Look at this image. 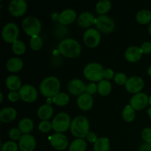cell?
<instances>
[{
  "instance_id": "cell-17",
  "label": "cell",
  "mask_w": 151,
  "mask_h": 151,
  "mask_svg": "<svg viewBox=\"0 0 151 151\" xmlns=\"http://www.w3.org/2000/svg\"><path fill=\"white\" fill-rule=\"evenodd\" d=\"M77 103L80 109L82 110H89L93 106V98L91 94L88 93H83L78 96Z\"/></svg>"
},
{
  "instance_id": "cell-37",
  "label": "cell",
  "mask_w": 151,
  "mask_h": 151,
  "mask_svg": "<svg viewBox=\"0 0 151 151\" xmlns=\"http://www.w3.org/2000/svg\"><path fill=\"white\" fill-rule=\"evenodd\" d=\"M127 81V76L125 74L122 73V72H119V73H117L114 76V81L119 85H124L126 83Z\"/></svg>"
},
{
  "instance_id": "cell-29",
  "label": "cell",
  "mask_w": 151,
  "mask_h": 151,
  "mask_svg": "<svg viewBox=\"0 0 151 151\" xmlns=\"http://www.w3.org/2000/svg\"><path fill=\"white\" fill-rule=\"evenodd\" d=\"M111 3L109 0H100L96 4V10L100 15H105L110 10Z\"/></svg>"
},
{
  "instance_id": "cell-18",
  "label": "cell",
  "mask_w": 151,
  "mask_h": 151,
  "mask_svg": "<svg viewBox=\"0 0 151 151\" xmlns=\"http://www.w3.org/2000/svg\"><path fill=\"white\" fill-rule=\"evenodd\" d=\"M142 52L139 47L137 46H131L128 47L125 53V57L128 61L137 62L142 58Z\"/></svg>"
},
{
  "instance_id": "cell-10",
  "label": "cell",
  "mask_w": 151,
  "mask_h": 151,
  "mask_svg": "<svg viewBox=\"0 0 151 151\" xmlns=\"http://www.w3.org/2000/svg\"><path fill=\"white\" fill-rule=\"evenodd\" d=\"M19 93L21 98L27 103L34 102L38 97L37 90L35 89V87L29 84H26L21 87Z\"/></svg>"
},
{
  "instance_id": "cell-24",
  "label": "cell",
  "mask_w": 151,
  "mask_h": 151,
  "mask_svg": "<svg viewBox=\"0 0 151 151\" xmlns=\"http://www.w3.org/2000/svg\"><path fill=\"white\" fill-rule=\"evenodd\" d=\"M6 86L7 88L11 91H16L18 89L21 88V82L20 78L16 75H10L6 79Z\"/></svg>"
},
{
  "instance_id": "cell-3",
  "label": "cell",
  "mask_w": 151,
  "mask_h": 151,
  "mask_svg": "<svg viewBox=\"0 0 151 151\" xmlns=\"http://www.w3.org/2000/svg\"><path fill=\"white\" fill-rule=\"evenodd\" d=\"M72 134L75 137L83 139L86 137L89 130V122L84 116H78L72 119L70 125Z\"/></svg>"
},
{
  "instance_id": "cell-23",
  "label": "cell",
  "mask_w": 151,
  "mask_h": 151,
  "mask_svg": "<svg viewBox=\"0 0 151 151\" xmlns=\"http://www.w3.org/2000/svg\"><path fill=\"white\" fill-rule=\"evenodd\" d=\"M53 114V108L50 104H45L40 106L38 110V116L41 119L47 120L51 118Z\"/></svg>"
},
{
  "instance_id": "cell-35",
  "label": "cell",
  "mask_w": 151,
  "mask_h": 151,
  "mask_svg": "<svg viewBox=\"0 0 151 151\" xmlns=\"http://www.w3.org/2000/svg\"><path fill=\"white\" fill-rule=\"evenodd\" d=\"M1 151H17L18 145L15 142L7 141L4 142L1 147Z\"/></svg>"
},
{
  "instance_id": "cell-39",
  "label": "cell",
  "mask_w": 151,
  "mask_h": 151,
  "mask_svg": "<svg viewBox=\"0 0 151 151\" xmlns=\"http://www.w3.org/2000/svg\"><path fill=\"white\" fill-rule=\"evenodd\" d=\"M21 137H22V136H21V131H19V129H18V128H12V129H10V131H9V137H10L11 139H20Z\"/></svg>"
},
{
  "instance_id": "cell-32",
  "label": "cell",
  "mask_w": 151,
  "mask_h": 151,
  "mask_svg": "<svg viewBox=\"0 0 151 151\" xmlns=\"http://www.w3.org/2000/svg\"><path fill=\"white\" fill-rule=\"evenodd\" d=\"M69 101V96L64 92H60L52 97V102L59 106H63Z\"/></svg>"
},
{
  "instance_id": "cell-21",
  "label": "cell",
  "mask_w": 151,
  "mask_h": 151,
  "mask_svg": "<svg viewBox=\"0 0 151 151\" xmlns=\"http://www.w3.org/2000/svg\"><path fill=\"white\" fill-rule=\"evenodd\" d=\"M16 111L12 107H5L0 111V119L3 122H10L16 118Z\"/></svg>"
},
{
  "instance_id": "cell-47",
  "label": "cell",
  "mask_w": 151,
  "mask_h": 151,
  "mask_svg": "<svg viewBox=\"0 0 151 151\" xmlns=\"http://www.w3.org/2000/svg\"><path fill=\"white\" fill-rule=\"evenodd\" d=\"M148 32L151 35V22L150 24H149V26H148Z\"/></svg>"
},
{
  "instance_id": "cell-8",
  "label": "cell",
  "mask_w": 151,
  "mask_h": 151,
  "mask_svg": "<svg viewBox=\"0 0 151 151\" xmlns=\"http://www.w3.org/2000/svg\"><path fill=\"white\" fill-rule=\"evenodd\" d=\"M96 27L97 30L104 33H109L114 29V22L106 15H100L96 18Z\"/></svg>"
},
{
  "instance_id": "cell-13",
  "label": "cell",
  "mask_w": 151,
  "mask_h": 151,
  "mask_svg": "<svg viewBox=\"0 0 151 151\" xmlns=\"http://www.w3.org/2000/svg\"><path fill=\"white\" fill-rule=\"evenodd\" d=\"M149 103V97L145 93L139 92L134 94L131 99L130 105L135 110H141L145 109Z\"/></svg>"
},
{
  "instance_id": "cell-2",
  "label": "cell",
  "mask_w": 151,
  "mask_h": 151,
  "mask_svg": "<svg viewBox=\"0 0 151 151\" xmlns=\"http://www.w3.org/2000/svg\"><path fill=\"white\" fill-rule=\"evenodd\" d=\"M60 83L56 77L49 76L44 78L40 84L41 94L47 97H54L59 93Z\"/></svg>"
},
{
  "instance_id": "cell-30",
  "label": "cell",
  "mask_w": 151,
  "mask_h": 151,
  "mask_svg": "<svg viewBox=\"0 0 151 151\" xmlns=\"http://www.w3.org/2000/svg\"><path fill=\"white\" fill-rule=\"evenodd\" d=\"M97 90L101 95H108L111 90V84L107 80H102L97 85Z\"/></svg>"
},
{
  "instance_id": "cell-9",
  "label": "cell",
  "mask_w": 151,
  "mask_h": 151,
  "mask_svg": "<svg viewBox=\"0 0 151 151\" xmlns=\"http://www.w3.org/2000/svg\"><path fill=\"white\" fill-rule=\"evenodd\" d=\"M101 35L97 29L89 28L86 29L83 35V41L87 47L90 48L96 47L100 42Z\"/></svg>"
},
{
  "instance_id": "cell-45",
  "label": "cell",
  "mask_w": 151,
  "mask_h": 151,
  "mask_svg": "<svg viewBox=\"0 0 151 151\" xmlns=\"http://www.w3.org/2000/svg\"><path fill=\"white\" fill-rule=\"evenodd\" d=\"M114 77V71L111 69H107L104 71V78L106 79H111Z\"/></svg>"
},
{
  "instance_id": "cell-7",
  "label": "cell",
  "mask_w": 151,
  "mask_h": 151,
  "mask_svg": "<svg viewBox=\"0 0 151 151\" xmlns=\"http://www.w3.org/2000/svg\"><path fill=\"white\" fill-rule=\"evenodd\" d=\"M19 29L17 25L13 22L6 24L1 31L2 38L6 42L13 43L17 41L19 37Z\"/></svg>"
},
{
  "instance_id": "cell-27",
  "label": "cell",
  "mask_w": 151,
  "mask_h": 151,
  "mask_svg": "<svg viewBox=\"0 0 151 151\" xmlns=\"http://www.w3.org/2000/svg\"><path fill=\"white\" fill-rule=\"evenodd\" d=\"M86 146V142L83 139H76L69 145V151H85Z\"/></svg>"
},
{
  "instance_id": "cell-16",
  "label": "cell",
  "mask_w": 151,
  "mask_h": 151,
  "mask_svg": "<svg viewBox=\"0 0 151 151\" xmlns=\"http://www.w3.org/2000/svg\"><path fill=\"white\" fill-rule=\"evenodd\" d=\"M85 83L80 79H73L69 83L68 90L73 95H81L86 90Z\"/></svg>"
},
{
  "instance_id": "cell-15",
  "label": "cell",
  "mask_w": 151,
  "mask_h": 151,
  "mask_svg": "<svg viewBox=\"0 0 151 151\" xmlns=\"http://www.w3.org/2000/svg\"><path fill=\"white\" fill-rule=\"evenodd\" d=\"M36 142L33 136L30 134H23L19 142V148L22 151H33L35 148Z\"/></svg>"
},
{
  "instance_id": "cell-36",
  "label": "cell",
  "mask_w": 151,
  "mask_h": 151,
  "mask_svg": "<svg viewBox=\"0 0 151 151\" xmlns=\"http://www.w3.org/2000/svg\"><path fill=\"white\" fill-rule=\"evenodd\" d=\"M52 128V124L47 120L41 121L38 125V128L41 132L47 133L50 131V130Z\"/></svg>"
},
{
  "instance_id": "cell-6",
  "label": "cell",
  "mask_w": 151,
  "mask_h": 151,
  "mask_svg": "<svg viewBox=\"0 0 151 151\" xmlns=\"http://www.w3.org/2000/svg\"><path fill=\"white\" fill-rule=\"evenodd\" d=\"M71 120L69 114L65 112L59 113L55 116L52 124V128L57 133H62L66 131L71 125Z\"/></svg>"
},
{
  "instance_id": "cell-20",
  "label": "cell",
  "mask_w": 151,
  "mask_h": 151,
  "mask_svg": "<svg viewBox=\"0 0 151 151\" xmlns=\"http://www.w3.org/2000/svg\"><path fill=\"white\" fill-rule=\"evenodd\" d=\"M78 24L82 27H88L93 24H95L96 19L90 12H83L78 18Z\"/></svg>"
},
{
  "instance_id": "cell-1",
  "label": "cell",
  "mask_w": 151,
  "mask_h": 151,
  "mask_svg": "<svg viewBox=\"0 0 151 151\" xmlns=\"http://www.w3.org/2000/svg\"><path fill=\"white\" fill-rule=\"evenodd\" d=\"M59 52L67 58H76L81 54V46L78 41L72 38H66L58 45Z\"/></svg>"
},
{
  "instance_id": "cell-44",
  "label": "cell",
  "mask_w": 151,
  "mask_h": 151,
  "mask_svg": "<svg viewBox=\"0 0 151 151\" xmlns=\"http://www.w3.org/2000/svg\"><path fill=\"white\" fill-rule=\"evenodd\" d=\"M139 151H151V144L150 143H143L139 146Z\"/></svg>"
},
{
  "instance_id": "cell-33",
  "label": "cell",
  "mask_w": 151,
  "mask_h": 151,
  "mask_svg": "<svg viewBox=\"0 0 151 151\" xmlns=\"http://www.w3.org/2000/svg\"><path fill=\"white\" fill-rule=\"evenodd\" d=\"M12 50L15 54L22 55L25 52L26 47H25V44H24L23 41L17 40L12 44Z\"/></svg>"
},
{
  "instance_id": "cell-43",
  "label": "cell",
  "mask_w": 151,
  "mask_h": 151,
  "mask_svg": "<svg viewBox=\"0 0 151 151\" xmlns=\"http://www.w3.org/2000/svg\"><path fill=\"white\" fill-rule=\"evenodd\" d=\"M87 139L88 142H90L91 143H95V142L97 140V135L94 134V132H89L88 134L87 135Z\"/></svg>"
},
{
  "instance_id": "cell-41",
  "label": "cell",
  "mask_w": 151,
  "mask_h": 151,
  "mask_svg": "<svg viewBox=\"0 0 151 151\" xmlns=\"http://www.w3.org/2000/svg\"><path fill=\"white\" fill-rule=\"evenodd\" d=\"M97 86L96 85V83H89L88 85H87L86 86V93H88V94H94V93L97 91Z\"/></svg>"
},
{
  "instance_id": "cell-14",
  "label": "cell",
  "mask_w": 151,
  "mask_h": 151,
  "mask_svg": "<svg viewBox=\"0 0 151 151\" xmlns=\"http://www.w3.org/2000/svg\"><path fill=\"white\" fill-rule=\"evenodd\" d=\"M144 87V81L139 76H134L128 79L125 83V88L130 93L137 94Z\"/></svg>"
},
{
  "instance_id": "cell-22",
  "label": "cell",
  "mask_w": 151,
  "mask_h": 151,
  "mask_svg": "<svg viewBox=\"0 0 151 151\" xmlns=\"http://www.w3.org/2000/svg\"><path fill=\"white\" fill-rule=\"evenodd\" d=\"M24 63L19 58H12L7 61L6 67L10 72H17L23 68Z\"/></svg>"
},
{
  "instance_id": "cell-11",
  "label": "cell",
  "mask_w": 151,
  "mask_h": 151,
  "mask_svg": "<svg viewBox=\"0 0 151 151\" xmlns=\"http://www.w3.org/2000/svg\"><path fill=\"white\" fill-rule=\"evenodd\" d=\"M8 9L13 16H21L26 12L27 4L25 0H13L9 4Z\"/></svg>"
},
{
  "instance_id": "cell-38",
  "label": "cell",
  "mask_w": 151,
  "mask_h": 151,
  "mask_svg": "<svg viewBox=\"0 0 151 151\" xmlns=\"http://www.w3.org/2000/svg\"><path fill=\"white\" fill-rule=\"evenodd\" d=\"M142 137L146 143L151 144V128H145L142 131Z\"/></svg>"
},
{
  "instance_id": "cell-12",
  "label": "cell",
  "mask_w": 151,
  "mask_h": 151,
  "mask_svg": "<svg viewBox=\"0 0 151 151\" xmlns=\"http://www.w3.org/2000/svg\"><path fill=\"white\" fill-rule=\"evenodd\" d=\"M50 144L58 150H63L68 146V139L64 134L61 133H56L52 134L49 138Z\"/></svg>"
},
{
  "instance_id": "cell-48",
  "label": "cell",
  "mask_w": 151,
  "mask_h": 151,
  "mask_svg": "<svg viewBox=\"0 0 151 151\" xmlns=\"http://www.w3.org/2000/svg\"><path fill=\"white\" fill-rule=\"evenodd\" d=\"M147 73H148V75H150V76H151V66L148 68V70H147Z\"/></svg>"
},
{
  "instance_id": "cell-42",
  "label": "cell",
  "mask_w": 151,
  "mask_h": 151,
  "mask_svg": "<svg viewBox=\"0 0 151 151\" xmlns=\"http://www.w3.org/2000/svg\"><path fill=\"white\" fill-rule=\"evenodd\" d=\"M20 95H19V93L17 92L16 91H10L8 94V99L10 100V101L11 102H16L19 100Z\"/></svg>"
},
{
  "instance_id": "cell-4",
  "label": "cell",
  "mask_w": 151,
  "mask_h": 151,
  "mask_svg": "<svg viewBox=\"0 0 151 151\" xmlns=\"http://www.w3.org/2000/svg\"><path fill=\"white\" fill-rule=\"evenodd\" d=\"M104 69L98 63H90L84 68L83 74L86 79L91 81H100L104 78Z\"/></svg>"
},
{
  "instance_id": "cell-25",
  "label": "cell",
  "mask_w": 151,
  "mask_h": 151,
  "mask_svg": "<svg viewBox=\"0 0 151 151\" xmlns=\"http://www.w3.org/2000/svg\"><path fill=\"white\" fill-rule=\"evenodd\" d=\"M33 122L29 118H24L21 119L19 123V129L21 133L24 134H28L33 129Z\"/></svg>"
},
{
  "instance_id": "cell-49",
  "label": "cell",
  "mask_w": 151,
  "mask_h": 151,
  "mask_svg": "<svg viewBox=\"0 0 151 151\" xmlns=\"http://www.w3.org/2000/svg\"><path fill=\"white\" fill-rule=\"evenodd\" d=\"M0 96H1V100H0V102H2V100H3V94H2V93H0Z\"/></svg>"
},
{
  "instance_id": "cell-31",
  "label": "cell",
  "mask_w": 151,
  "mask_h": 151,
  "mask_svg": "<svg viewBox=\"0 0 151 151\" xmlns=\"http://www.w3.org/2000/svg\"><path fill=\"white\" fill-rule=\"evenodd\" d=\"M135 116V109L131 105H127L122 111V118L126 122H132Z\"/></svg>"
},
{
  "instance_id": "cell-26",
  "label": "cell",
  "mask_w": 151,
  "mask_h": 151,
  "mask_svg": "<svg viewBox=\"0 0 151 151\" xmlns=\"http://www.w3.org/2000/svg\"><path fill=\"white\" fill-rule=\"evenodd\" d=\"M110 144L109 139L106 137L97 139L94 145V151H109Z\"/></svg>"
},
{
  "instance_id": "cell-46",
  "label": "cell",
  "mask_w": 151,
  "mask_h": 151,
  "mask_svg": "<svg viewBox=\"0 0 151 151\" xmlns=\"http://www.w3.org/2000/svg\"><path fill=\"white\" fill-rule=\"evenodd\" d=\"M147 114H148L149 116H150V119H151V107L149 108L148 110H147Z\"/></svg>"
},
{
  "instance_id": "cell-19",
  "label": "cell",
  "mask_w": 151,
  "mask_h": 151,
  "mask_svg": "<svg viewBox=\"0 0 151 151\" xmlns=\"http://www.w3.org/2000/svg\"><path fill=\"white\" fill-rule=\"evenodd\" d=\"M77 17L76 12L72 9H66L60 13L58 21L62 24H69L75 20Z\"/></svg>"
},
{
  "instance_id": "cell-28",
  "label": "cell",
  "mask_w": 151,
  "mask_h": 151,
  "mask_svg": "<svg viewBox=\"0 0 151 151\" xmlns=\"http://www.w3.org/2000/svg\"><path fill=\"white\" fill-rule=\"evenodd\" d=\"M137 22L142 24H146L149 23L151 20V12L148 10H139L137 13Z\"/></svg>"
},
{
  "instance_id": "cell-5",
  "label": "cell",
  "mask_w": 151,
  "mask_h": 151,
  "mask_svg": "<svg viewBox=\"0 0 151 151\" xmlns=\"http://www.w3.org/2000/svg\"><path fill=\"white\" fill-rule=\"evenodd\" d=\"M24 31L31 37L38 35L41 30V23L39 19L34 16L25 18L22 24Z\"/></svg>"
},
{
  "instance_id": "cell-50",
  "label": "cell",
  "mask_w": 151,
  "mask_h": 151,
  "mask_svg": "<svg viewBox=\"0 0 151 151\" xmlns=\"http://www.w3.org/2000/svg\"><path fill=\"white\" fill-rule=\"evenodd\" d=\"M149 104L151 106V94H150V97H149Z\"/></svg>"
},
{
  "instance_id": "cell-40",
  "label": "cell",
  "mask_w": 151,
  "mask_h": 151,
  "mask_svg": "<svg viewBox=\"0 0 151 151\" xmlns=\"http://www.w3.org/2000/svg\"><path fill=\"white\" fill-rule=\"evenodd\" d=\"M140 49H141L142 53H144V54H149V53L151 52V42L145 41L144 43L142 44Z\"/></svg>"
},
{
  "instance_id": "cell-34",
  "label": "cell",
  "mask_w": 151,
  "mask_h": 151,
  "mask_svg": "<svg viewBox=\"0 0 151 151\" xmlns=\"http://www.w3.org/2000/svg\"><path fill=\"white\" fill-rule=\"evenodd\" d=\"M29 44L32 50H39L43 46L42 39L40 38L38 35H35V36L31 37Z\"/></svg>"
}]
</instances>
